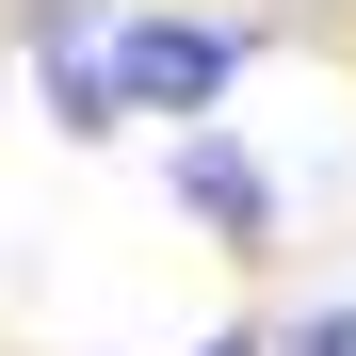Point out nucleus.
Segmentation results:
<instances>
[{"label": "nucleus", "mask_w": 356, "mask_h": 356, "mask_svg": "<svg viewBox=\"0 0 356 356\" xmlns=\"http://www.w3.org/2000/svg\"><path fill=\"white\" fill-rule=\"evenodd\" d=\"M178 195H195L211 227H259V211H275V195H259V162H243V146H178Z\"/></svg>", "instance_id": "obj_3"}, {"label": "nucleus", "mask_w": 356, "mask_h": 356, "mask_svg": "<svg viewBox=\"0 0 356 356\" xmlns=\"http://www.w3.org/2000/svg\"><path fill=\"white\" fill-rule=\"evenodd\" d=\"M97 65H113V97H146V113H211L227 65H243V33H227V17H130Z\"/></svg>", "instance_id": "obj_1"}, {"label": "nucleus", "mask_w": 356, "mask_h": 356, "mask_svg": "<svg viewBox=\"0 0 356 356\" xmlns=\"http://www.w3.org/2000/svg\"><path fill=\"white\" fill-rule=\"evenodd\" d=\"M211 356H259V340H211Z\"/></svg>", "instance_id": "obj_5"}, {"label": "nucleus", "mask_w": 356, "mask_h": 356, "mask_svg": "<svg viewBox=\"0 0 356 356\" xmlns=\"http://www.w3.org/2000/svg\"><path fill=\"white\" fill-rule=\"evenodd\" d=\"M275 356H356V308H324V324H291Z\"/></svg>", "instance_id": "obj_4"}, {"label": "nucleus", "mask_w": 356, "mask_h": 356, "mask_svg": "<svg viewBox=\"0 0 356 356\" xmlns=\"http://www.w3.org/2000/svg\"><path fill=\"white\" fill-rule=\"evenodd\" d=\"M33 81H49V113H65V130H113V113H130V97H113V65H97V49H81L65 17L33 33Z\"/></svg>", "instance_id": "obj_2"}]
</instances>
